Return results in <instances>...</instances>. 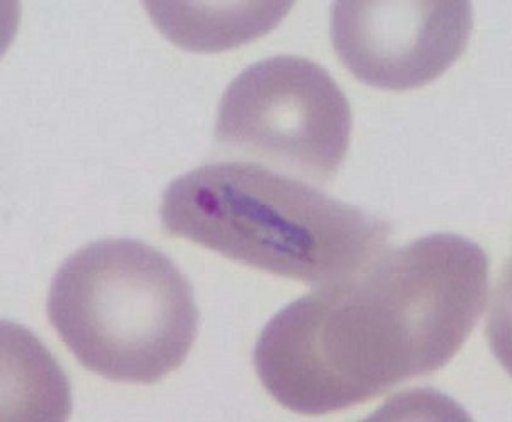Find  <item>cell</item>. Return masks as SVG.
I'll return each instance as SVG.
<instances>
[{
    "instance_id": "6da1fadb",
    "label": "cell",
    "mask_w": 512,
    "mask_h": 422,
    "mask_svg": "<svg viewBox=\"0 0 512 422\" xmlns=\"http://www.w3.org/2000/svg\"><path fill=\"white\" fill-rule=\"evenodd\" d=\"M487 301V253L463 236H424L280 310L256 342V375L289 411H345L444 368Z\"/></svg>"
},
{
    "instance_id": "7a4b0ae2",
    "label": "cell",
    "mask_w": 512,
    "mask_h": 422,
    "mask_svg": "<svg viewBox=\"0 0 512 422\" xmlns=\"http://www.w3.org/2000/svg\"><path fill=\"white\" fill-rule=\"evenodd\" d=\"M163 226L222 257L309 286L345 281L376 262L391 226L255 163H212L169 183Z\"/></svg>"
},
{
    "instance_id": "3957f363",
    "label": "cell",
    "mask_w": 512,
    "mask_h": 422,
    "mask_svg": "<svg viewBox=\"0 0 512 422\" xmlns=\"http://www.w3.org/2000/svg\"><path fill=\"white\" fill-rule=\"evenodd\" d=\"M48 320L74 358L106 380L152 385L178 370L198 332L193 288L144 241H94L60 265Z\"/></svg>"
},
{
    "instance_id": "277c9868",
    "label": "cell",
    "mask_w": 512,
    "mask_h": 422,
    "mask_svg": "<svg viewBox=\"0 0 512 422\" xmlns=\"http://www.w3.org/2000/svg\"><path fill=\"white\" fill-rule=\"evenodd\" d=\"M344 91L316 62L279 55L241 72L222 96L217 146L316 185L332 182L349 151Z\"/></svg>"
},
{
    "instance_id": "5b68a950",
    "label": "cell",
    "mask_w": 512,
    "mask_h": 422,
    "mask_svg": "<svg viewBox=\"0 0 512 422\" xmlns=\"http://www.w3.org/2000/svg\"><path fill=\"white\" fill-rule=\"evenodd\" d=\"M472 31L470 0H337L330 11L338 59L361 83L388 91L436 81Z\"/></svg>"
},
{
    "instance_id": "8992f818",
    "label": "cell",
    "mask_w": 512,
    "mask_h": 422,
    "mask_svg": "<svg viewBox=\"0 0 512 422\" xmlns=\"http://www.w3.org/2000/svg\"><path fill=\"white\" fill-rule=\"evenodd\" d=\"M154 26L176 47L190 52L233 50L267 35L291 11V0H243L205 4L192 0H146Z\"/></svg>"
}]
</instances>
